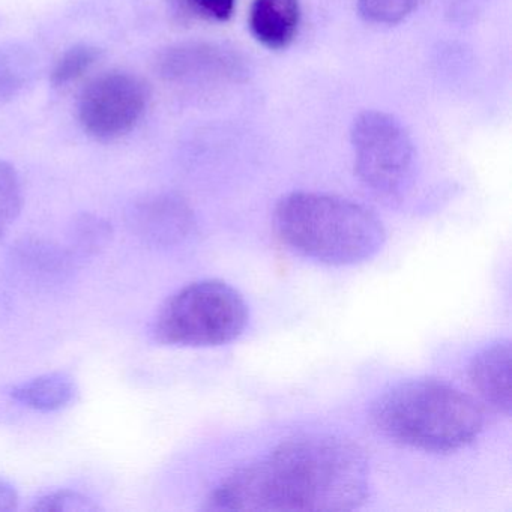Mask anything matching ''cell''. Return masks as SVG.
Returning <instances> with one entry per match:
<instances>
[{
	"label": "cell",
	"instance_id": "6da1fadb",
	"mask_svg": "<svg viewBox=\"0 0 512 512\" xmlns=\"http://www.w3.org/2000/svg\"><path fill=\"white\" fill-rule=\"evenodd\" d=\"M370 466L352 440L304 434L221 479L206 511H353L370 497Z\"/></svg>",
	"mask_w": 512,
	"mask_h": 512
},
{
	"label": "cell",
	"instance_id": "7a4b0ae2",
	"mask_svg": "<svg viewBox=\"0 0 512 512\" xmlns=\"http://www.w3.org/2000/svg\"><path fill=\"white\" fill-rule=\"evenodd\" d=\"M370 421L391 442L433 454L472 445L485 425L481 404L457 386L418 377L386 389L374 400Z\"/></svg>",
	"mask_w": 512,
	"mask_h": 512
},
{
	"label": "cell",
	"instance_id": "3957f363",
	"mask_svg": "<svg viewBox=\"0 0 512 512\" xmlns=\"http://www.w3.org/2000/svg\"><path fill=\"white\" fill-rule=\"evenodd\" d=\"M274 227L293 253L329 266L368 262L386 242L382 221L367 206L311 191L281 197L275 206Z\"/></svg>",
	"mask_w": 512,
	"mask_h": 512
},
{
	"label": "cell",
	"instance_id": "277c9868",
	"mask_svg": "<svg viewBox=\"0 0 512 512\" xmlns=\"http://www.w3.org/2000/svg\"><path fill=\"white\" fill-rule=\"evenodd\" d=\"M248 322L250 310L235 287L202 280L164 302L152 323V337L164 346L217 347L238 340Z\"/></svg>",
	"mask_w": 512,
	"mask_h": 512
},
{
	"label": "cell",
	"instance_id": "5b68a950",
	"mask_svg": "<svg viewBox=\"0 0 512 512\" xmlns=\"http://www.w3.org/2000/svg\"><path fill=\"white\" fill-rule=\"evenodd\" d=\"M359 181L380 199H401L415 176L416 151L401 121L380 110L356 116L350 130Z\"/></svg>",
	"mask_w": 512,
	"mask_h": 512
},
{
	"label": "cell",
	"instance_id": "8992f818",
	"mask_svg": "<svg viewBox=\"0 0 512 512\" xmlns=\"http://www.w3.org/2000/svg\"><path fill=\"white\" fill-rule=\"evenodd\" d=\"M148 85L136 74L109 71L92 80L79 103L83 130L100 142L121 139L136 128L148 107Z\"/></svg>",
	"mask_w": 512,
	"mask_h": 512
},
{
	"label": "cell",
	"instance_id": "52a82bcc",
	"mask_svg": "<svg viewBox=\"0 0 512 512\" xmlns=\"http://www.w3.org/2000/svg\"><path fill=\"white\" fill-rule=\"evenodd\" d=\"M158 71L167 82L179 85H235L245 82L250 74L241 53L203 41L164 50L158 59Z\"/></svg>",
	"mask_w": 512,
	"mask_h": 512
},
{
	"label": "cell",
	"instance_id": "ba28073f",
	"mask_svg": "<svg viewBox=\"0 0 512 512\" xmlns=\"http://www.w3.org/2000/svg\"><path fill=\"white\" fill-rule=\"evenodd\" d=\"M131 232L154 248H170L193 233L196 221L190 205L175 194H160L140 200L128 214Z\"/></svg>",
	"mask_w": 512,
	"mask_h": 512
},
{
	"label": "cell",
	"instance_id": "9c48e42d",
	"mask_svg": "<svg viewBox=\"0 0 512 512\" xmlns=\"http://www.w3.org/2000/svg\"><path fill=\"white\" fill-rule=\"evenodd\" d=\"M473 389L487 406L503 416L511 415V343L496 341L479 350L469 365Z\"/></svg>",
	"mask_w": 512,
	"mask_h": 512
},
{
	"label": "cell",
	"instance_id": "30bf717a",
	"mask_svg": "<svg viewBox=\"0 0 512 512\" xmlns=\"http://www.w3.org/2000/svg\"><path fill=\"white\" fill-rule=\"evenodd\" d=\"M301 14L299 0H253L251 34L266 49H287L298 35Z\"/></svg>",
	"mask_w": 512,
	"mask_h": 512
},
{
	"label": "cell",
	"instance_id": "8fae6325",
	"mask_svg": "<svg viewBox=\"0 0 512 512\" xmlns=\"http://www.w3.org/2000/svg\"><path fill=\"white\" fill-rule=\"evenodd\" d=\"M13 400L38 412H58L70 406L77 397V385L67 373H47L13 386Z\"/></svg>",
	"mask_w": 512,
	"mask_h": 512
},
{
	"label": "cell",
	"instance_id": "7c38bea8",
	"mask_svg": "<svg viewBox=\"0 0 512 512\" xmlns=\"http://www.w3.org/2000/svg\"><path fill=\"white\" fill-rule=\"evenodd\" d=\"M16 260L31 277L44 281L61 280L76 262L68 251L43 242H25L17 247Z\"/></svg>",
	"mask_w": 512,
	"mask_h": 512
},
{
	"label": "cell",
	"instance_id": "4fadbf2b",
	"mask_svg": "<svg viewBox=\"0 0 512 512\" xmlns=\"http://www.w3.org/2000/svg\"><path fill=\"white\" fill-rule=\"evenodd\" d=\"M113 229L104 218L94 214H83L71 224L68 233V253L73 259H88L103 251L112 241Z\"/></svg>",
	"mask_w": 512,
	"mask_h": 512
},
{
	"label": "cell",
	"instance_id": "5bb4252c",
	"mask_svg": "<svg viewBox=\"0 0 512 512\" xmlns=\"http://www.w3.org/2000/svg\"><path fill=\"white\" fill-rule=\"evenodd\" d=\"M32 61L25 49L0 47V104L16 97L28 82Z\"/></svg>",
	"mask_w": 512,
	"mask_h": 512
},
{
	"label": "cell",
	"instance_id": "9a60e30c",
	"mask_svg": "<svg viewBox=\"0 0 512 512\" xmlns=\"http://www.w3.org/2000/svg\"><path fill=\"white\" fill-rule=\"evenodd\" d=\"M22 209L23 191L19 175L11 164L0 161V241L8 235Z\"/></svg>",
	"mask_w": 512,
	"mask_h": 512
},
{
	"label": "cell",
	"instance_id": "2e32d148",
	"mask_svg": "<svg viewBox=\"0 0 512 512\" xmlns=\"http://www.w3.org/2000/svg\"><path fill=\"white\" fill-rule=\"evenodd\" d=\"M98 58H100V50L88 44H80L67 50L53 68V85L67 86L76 82L97 64Z\"/></svg>",
	"mask_w": 512,
	"mask_h": 512
},
{
	"label": "cell",
	"instance_id": "e0dca14e",
	"mask_svg": "<svg viewBox=\"0 0 512 512\" xmlns=\"http://www.w3.org/2000/svg\"><path fill=\"white\" fill-rule=\"evenodd\" d=\"M419 0H358V10L374 25H397L418 5Z\"/></svg>",
	"mask_w": 512,
	"mask_h": 512
},
{
	"label": "cell",
	"instance_id": "ac0fdd59",
	"mask_svg": "<svg viewBox=\"0 0 512 512\" xmlns=\"http://www.w3.org/2000/svg\"><path fill=\"white\" fill-rule=\"evenodd\" d=\"M32 509L43 512H97L101 511V506L79 491L58 490L38 497Z\"/></svg>",
	"mask_w": 512,
	"mask_h": 512
},
{
	"label": "cell",
	"instance_id": "d6986e66",
	"mask_svg": "<svg viewBox=\"0 0 512 512\" xmlns=\"http://www.w3.org/2000/svg\"><path fill=\"white\" fill-rule=\"evenodd\" d=\"M185 8L215 22H227L235 13L236 0H184Z\"/></svg>",
	"mask_w": 512,
	"mask_h": 512
},
{
	"label": "cell",
	"instance_id": "ffe728a7",
	"mask_svg": "<svg viewBox=\"0 0 512 512\" xmlns=\"http://www.w3.org/2000/svg\"><path fill=\"white\" fill-rule=\"evenodd\" d=\"M19 505V494L10 482L0 479V512L13 511Z\"/></svg>",
	"mask_w": 512,
	"mask_h": 512
}]
</instances>
